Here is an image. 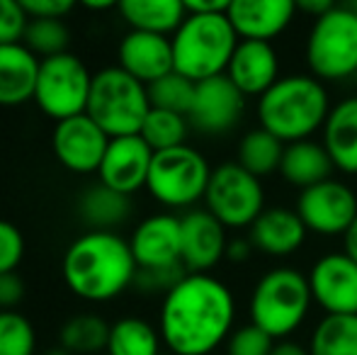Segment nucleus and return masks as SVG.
<instances>
[{
    "mask_svg": "<svg viewBox=\"0 0 357 355\" xmlns=\"http://www.w3.org/2000/svg\"><path fill=\"white\" fill-rule=\"evenodd\" d=\"M231 289L209 273H188L163 294L158 331L173 355H212L234 333Z\"/></svg>",
    "mask_w": 357,
    "mask_h": 355,
    "instance_id": "nucleus-1",
    "label": "nucleus"
},
{
    "mask_svg": "<svg viewBox=\"0 0 357 355\" xmlns=\"http://www.w3.org/2000/svg\"><path fill=\"white\" fill-rule=\"evenodd\" d=\"M66 287L85 302H109L137 282L139 266L129 239L88 229L68 243L61 261Z\"/></svg>",
    "mask_w": 357,
    "mask_h": 355,
    "instance_id": "nucleus-2",
    "label": "nucleus"
},
{
    "mask_svg": "<svg viewBox=\"0 0 357 355\" xmlns=\"http://www.w3.org/2000/svg\"><path fill=\"white\" fill-rule=\"evenodd\" d=\"M328 114V90L314 76H284L258 100L260 127L284 146L311 139Z\"/></svg>",
    "mask_w": 357,
    "mask_h": 355,
    "instance_id": "nucleus-3",
    "label": "nucleus"
},
{
    "mask_svg": "<svg viewBox=\"0 0 357 355\" xmlns=\"http://www.w3.org/2000/svg\"><path fill=\"white\" fill-rule=\"evenodd\" d=\"M170 42H173L175 71L192 83H202L224 76L241 39L231 27L226 13H188L185 22L170 37Z\"/></svg>",
    "mask_w": 357,
    "mask_h": 355,
    "instance_id": "nucleus-4",
    "label": "nucleus"
},
{
    "mask_svg": "<svg viewBox=\"0 0 357 355\" xmlns=\"http://www.w3.org/2000/svg\"><path fill=\"white\" fill-rule=\"evenodd\" d=\"M311 302L314 297L306 275L294 268H273L253 287L248 304L250 324L270 333L275 341H287V336L304 324Z\"/></svg>",
    "mask_w": 357,
    "mask_h": 355,
    "instance_id": "nucleus-5",
    "label": "nucleus"
},
{
    "mask_svg": "<svg viewBox=\"0 0 357 355\" xmlns=\"http://www.w3.org/2000/svg\"><path fill=\"white\" fill-rule=\"evenodd\" d=\"M149 112V86L129 76L124 68L105 66L93 73L85 114L93 117L109 139L139 134Z\"/></svg>",
    "mask_w": 357,
    "mask_h": 355,
    "instance_id": "nucleus-6",
    "label": "nucleus"
},
{
    "mask_svg": "<svg viewBox=\"0 0 357 355\" xmlns=\"http://www.w3.org/2000/svg\"><path fill=\"white\" fill-rule=\"evenodd\" d=\"M306 63L321 83L345 81L357 73V15L348 3L333 5L314 20L306 39Z\"/></svg>",
    "mask_w": 357,
    "mask_h": 355,
    "instance_id": "nucleus-7",
    "label": "nucleus"
},
{
    "mask_svg": "<svg viewBox=\"0 0 357 355\" xmlns=\"http://www.w3.org/2000/svg\"><path fill=\"white\" fill-rule=\"evenodd\" d=\"M212 168L207 158L192 146H175L155 151L151 161L146 190L155 202L170 209H185L204 199Z\"/></svg>",
    "mask_w": 357,
    "mask_h": 355,
    "instance_id": "nucleus-8",
    "label": "nucleus"
},
{
    "mask_svg": "<svg viewBox=\"0 0 357 355\" xmlns=\"http://www.w3.org/2000/svg\"><path fill=\"white\" fill-rule=\"evenodd\" d=\"M90 86H93V73L88 71L80 56L71 52L49 56L39 63L34 103L47 117L61 122L85 112Z\"/></svg>",
    "mask_w": 357,
    "mask_h": 355,
    "instance_id": "nucleus-9",
    "label": "nucleus"
},
{
    "mask_svg": "<svg viewBox=\"0 0 357 355\" xmlns=\"http://www.w3.org/2000/svg\"><path fill=\"white\" fill-rule=\"evenodd\" d=\"M204 209L226 229H250L265 212V190L260 180L238 163H221L212 168Z\"/></svg>",
    "mask_w": 357,
    "mask_h": 355,
    "instance_id": "nucleus-10",
    "label": "nucleus"
},
{
    "mask_svg": "<svg viewBox=\"0 0 357 355\" xmlns=\"http://www.w3.org/2000/svg\"><path fill=\"white\" fill-rule=\"evenodd\" d=\"M296 214L309 232L321 236H343L357 217V197L345 183L331 178L301 190Z\"/></svg>",
    "mask_w": 357,
    "mask_h": 355,
    "instance_id": "nucleus-11",
    "label": "nucleus"
},
{
    "mask_svg": "<svg viewBox=\"0 0 357 355\" xmlns=\"http://www.w3.org/2000/svg\"><path fill=\"white\" fill-rule=\"evenodd\" d=\"M109 146V137L88 114L61 119L54 124L52 149L61 166L73 173H98L102 156Z\"/></svg>",
    "mask_w": 357,
    "mask_h": 355,
    "instance_id": "nucleus-12",
    "label": "nucleus"
},
{
    "mask_svg": "<svg viewBox=\"0 0 357 355\" xmlns=\"http://www.w3.org/2000/svg\"><path fill=\"white\" fill-rule=\"evenodd\" d=\"M309 287L326 314L357 317V263L345 253H328L311 266Z\"/></svg>",
    "mask_w": 357,
    "mask_h": 355,
    "instance_id": "nucleus-13",
    "label": "nucleus"
},
{
    "mask_svg": "<svg viewBox=\"0 0 357 355\" xmlns=\"http://www.w3.org/2000/svg\"><path fill=\"white\" fill-rule=\"evenodd\" d=\"M243 109L245 95L224 73V76L197 83L188 119L190 127L204 134H226L241 122Z\"/></svg>",
    "mask_w": 357,
    "mask_h": 355,
    "instance_id": "nucleus-14",
    "label": "nucleus"
},
{
    "mask_svg": "<svg viewBox=\"0 0 357 355\" xmlns=\"http://www.w3.org/2000/svg\"><path fill=\"white\" fill-rule=\"evenodd\" d=\"M153 149L139 134L109 139V146L98 168V178L105 188L132 197L137 190L146 188Z\"/></svg>",
    "mask_w": 357,
    "mask_h": 355,
    "instance_id": "nucleus-15",
    "label": "nucleus"
},
{
    "mask_svg": "<svg viewBox=\"0 0 357 355\" xmlns=\"http://www.w3.org/2000/svg\"><path fill=\"white\" fill-rule=\"evenodd\" d=\"M129 246L139 270H160L183 263V227L173 214H151L132 232Z\"/></svg>",
    "mask_w": 357,
    "mask_h": 355,
    "instance_id": "nucleus-16",
    "label": "nucleus"
},
{
    "mask_svg": "<svg viewBox=\"0 0 357 355\" xmlns=\"http://www.w3.org/2000/svg\"><path fill=\"white\" fill-rule=\"evenodd\" d=\"M117 56H119L117 66L124 68L137 81H142L144 86H151L158 78L175 71L173 42L165 34L129 29L122 37V42H119Z\"/></svg>",
    "mask_w": 357,
    "mask_h": 355,
    "instance_id": "nucleus-17",
    "label": "nucleus"
},
{
    "mask_svg": "<svg viewBox=\"0 0 357 355\" xmlns=\"http://www.w3.org/2000/svg\"><path fill=\"white\" fill-rule=\"evenodd\" d=\"M183 227V266L188 273H207L226 258V227L207 209H190L180 217Z\"/></svg>",
    "mask_w": 357,
    "mask_h": 355,
    "instance_id": "nucleus-18",
    "label": "nucleus"
},
{
    "mask_svg": "<svg viewBox=\"0 0 357 355\" xmlns=\"http://www.w3.org/2000/svg\"><path fill=\"white\" fill-rule=\"evenodd\" d=\"M296 3L291 0H231L229 22L241 42H273L291 24Z\"/></svg>",
    "mask_w": 357,
    "mask_h": 355,
    "instance_id": "nucleus-19",
    "label": "nucleus"
},
{
    "mask_svg": "<svg viewBox=\"0 0 357 355\" xmlns=\"http://www.w3.org/2000/svg\"><path fill=\"white\" fill-rule=\"evenodd\" d=\"M226 76L248 98H263L280 81V59L268 42H238Z\"/></svg>",
    "mask_w": 357,
    "mask_h": 355,
    "instance_id": "nucleus-20",
    "label": "nucleus"
},
{
    "mask_svg": "<svg viewBox=\"0 0 357 355\" xmlns=\"http://www.w3.org/2000/svg\"><path fill=\"white\" fill-rule=\"evenodd\" d=\"M248 239L253 248L273 258H284L296 253L306 241V232L296 209L287 207H268L255 224L248 229Z\"/></svg>",
    "mask_w": 357,
    "mask_h": 355,
    "instance_id": "nucleus-21",
    "label": "nucleus"
},
{
    "mask_svg": "<svg viewBox=\"0 0 357 355\" xmlns=\"http://www.w3.org/2000/svg\"><path fill=\"white\" fill-rule=\"evenodd\" d=\"M42 59L22 42L0 44V105L17 107L34 98Z\"/></svg>",
    "mask_w": 357,
    "mask_h": 355,
    "instance_id": "nucleus-22",
    "label": "nucleus"
},
{
    "mask_svg": "<svg viewBox=\"0 0 357 355\" xmlns=\"http://www.w3.org/2000/svg\"><path fill=\"white\" fill-rule=\"evenodd\" d=\"M324 146L338 171L357 176V98L340 100L324 124Z\"/></svg>",
    "mask_w": 357,
    "mask_h": 355,
    "instance_id": "nucleus-23",
    "label": "nucleus"
},
{
    "mask_svg": "<svg viewBox=\"0 0 357 355\" xmlns=\"http://www.w3.org/2000/svg\"><path fill=\"white\" fill-rule=\"evenodd\" d=\"M117 10L132 29L165 37H173L188 17L185 0H122Z\"/></svg>",
    "mask_w": 357,
    "mask_h": 355,
    "instance_id": "nucleus-24",
    "label": "nucleus"
},
{
    "mask_svg": "<svg viewBox=\"0 0 357 355\" xmlns=\"http://www.w3.org/2000/svg\"><path fill=\"white\" fill-rule=\"evenodd\" d=\"M333 168L335 166L331 161L324 144H316L311 139H306V142L287 144L280 173H282V178L289 185L306 190L324 183V180H331Z\"/></svg>",
    "mask_w": 357,
    "mask_h": 355,
    "instance_id": "nucleus-25",
    "label": "nucleus"
},
{
    "mask_svg": "<svg viewBox=\"0 0 357 355\" xmlns=\"http://www.w3.org/2000/svg\"><path fill=\"white\" fill-rule=\"evenodd\" d=\"M78 212L88 229L114 232L132 214V199L127 195L114 192V190L105 188L102 183H98L83 192V197L78 202Z\"/></svg>",
    "mask_w": 357,
    "mask_h": 355,
    "instance_id": "nucleus-26",
    "label": "nucleus"
},
{
    "mask_svg": "<svg viewBox=\"0 0 357 355\" xmlns=\"http://www.w3.org/2000/svg\"><path fill=\"white\" fill-rule=\"evenodd\" d=\"M160 331L142 317H122L109 324L107 355H158Z\"/></svg>",
    "mask_w": 357,
    "mask_h": 355,
    "instance_id": "nucleus-27",
    "label": "nucleus"
},
{
    "mask_svg": "<svg viewBox=\"0 0 357 355\" xmlns=\"http://www.w3.org/2000/svg\"><path fill=\"white\" fill-rule=\"evenodd\" d=\"M284 156V144L263 127L250 129L238 144V166L245 168L250 176L268 178L275 171H280Z\"/></svg>",
    "mask_w": 357,
    "mask_h": 355,
    "instance_id": "nucleus-28",
    "label": "nucleus"
},
{
    "mask_svg": "<svg viewBox=\"0 0 357 355\" xmlns=\"http://www.w3.org/2000/svg\"><path fill=\"white\" fill-rule=\"evenodd\" d=\"M311 355H357V317L326 314L309 341Z\"/></svg>",
    "mask_w": 357,
    "mask_h": 355,
    "instance_id": "nucleus-29",
    "label": "nucleus"
},
{
    "mask_svg": "<svg viewBox=\"0 0 357 355\" xmlns=\"http://www.w3.org/2000/svg\"><path fill=\"white\" fill-rule=\"evenodd\" d=\"M109 324L98 314H75L61 326L59 346L73 355H95L107 351Z\"/></svg>",
    "mask_w": 357,
    "mask_h": 355,
    "instance_id": "nucleus-30",
    "label": "nucleus"
},
{
    "mask_svg": "<svg viewBox=\"0 0 357 355\" xmlns=\"http://www.w3.org/2000/svg\"><path fill=\"white\" fill-rule=\"evenodd\" d=\"M190 132V119L185 114L168 112V109L151 107L146 114L139 137L155 151H168L175 146H185V139Z\"/></svg>",
    "mask_w": 357,
    "mask_h": 355,
    "instance_id": "nucleus-31",
    "label": "nucleus"
},
{
    "mask_svg": "<svg viewBox=\"0 0 357 355\" xmlns=\"http://www.w3.org/2000/svg\"><path fill=\"white\" fill-rule=\"evenodd\" d=\"M71 42V29L63 20L54 17H29L27 29H24L22 44L39 59L59 56L68 52Z\"/></svg>",
    "mask_w": 357,
    "mask_h": 355,
    "instance_id": "nucleus-32",
    "label": "nucleus"
},
{
    "mask_svg": "<svg viewBox=\"0 0 357 355\" xmlns=\"http://www.w3.org/2000/svg\"><path fill=\"white\" fill-rule=\"evenodd\" d=\"M195 88H197V83L180 76L178 71L168 73V76L158 78V81L149 86L151 107L168 109V112H178V114H185V117H188L190 109H192Z\"/></svg>",
    "mask_w": 357,
    "mask_h": 355,
    "instance_id": "nucleus-33",
    "label": "nucleus"
},
{
    "mask_svg": "<svg viewBox=\"0 0 357 355\" xmlns=\"http://www.w3.org/2000/svg\"><path fill=\"white\" fill-rule=\"evenodd\" d=\"M37 331L24 314L0 309V355H34Z\"/></svg>",
    "mask_w": 357,
    "mask_h": 355,
    "instance_id": "nucleus-34",
    "label": "nucleus"
},
{
    "mask_svg": "<svg viewBox=\"0 0 357 355\" xmlns=\"http://www.w3.org/2000/svg\"><path fill=\"white\" fill-rule=\"evenodd\" d=\"M275 338L258 328L255 324L234 328L226 341V355H270L275 348Z\"/></svg>",
    "mask_w": 357,
    "mask_h": 355,
    "instance_id": "nucleus-35",
    "label": "nucleus"
},
{
    "mask_svg": "<svg viewBox=\"0 0 357 355\" xmlns=\"http://www.w3.org/2000/svg\"><path fill=\"white\" fill-rule=\"evenodd\" d=\"M24 258V236L13 222L0 219V275L17 273Z\"/></svg>",
    "mask_w": 357,
    "mask_h": 355,
    "instance_id": "nucleus-36",
    "label": "nucleus"
},
{
    "mask_svg": "<svg viewBox=\"0 0 357 355\" xmlns=\"http://www.w3.org/2000/svg\"><path fill=\"white\" fill-rule=\"evenodd\" d=\"M29 15L20 0H0V44L22 42Z\"/></svg>",
    "mask_w": 357,
    "mask_h": 355,
    "instance_id": "nucleus-37",
    "label": "nucleus"
},
{
    "mask_svg": "<svg viewBox=\"0 0 357 355\" xmlns=\"http://www.w3.org/2000/svg\"><path fill=\"white\" fill-rule=\"evenodd\" d=\"M188 275V270L180 263V266L160 268V270H139L137 275V287H142L144 292H163L168 294L180 280Z\"/></svg>",
    "mask_w": 357,
    "mask_h": 355,
    "instance_id": "nucleus-38",
    "label": "nucleus"
},
{
    "mask_svg": "<svg viewBox=\"0 0 357 355\" xmlns=\"http://www.w3.org/2000/svg\"><path fill=\"white\" fill-rule=\"evenodd\" d=\"M29 17H54L63 20L75 8L73 0H20Z\"/></svg>",
    "mask_w": 357,
    "mask_h": 355,
    "instance_id": "nucleus-39",
    "label": "nucleus"
},
{
    "mask_svg": "<svg viewBox=\"0 0 357 355\" xmlns=\"http://www.w3.org/2000/svg\"><path fill=\"white\" fill-rule=\"evenodd\" d=\"M24 297V282L17 273L0 275V309H15Z\"/></svg>",
    "mask_w": 357,
    "mask_h": 355,
    "instance_id": "nucleus-40",
    "label": "nucleus"
},
{
    "mask_svg": "<svg viewBox=\"0 0 357 355\" xmlns=\"http://www.w3.org/2000/svg\"><path fill=\"white\" fill-rule=\"evenodd\" d=\"M185 10L190 15H212V13H226L229 0H185Z\"/></svg>",
    "mask_w": 357,
    "mask_h": 355,
    "instance_id": "nucleus-41",
    "label": "nucleus"
},
{
    "mask_svg": "<svg viewBox=\"0 0 357 355\" xmlns=\"http://www.w3.org/2000/svg\"><path fill=\"white\" fill-rule=\"evenodd\" d=\"M253 253V243L250 239H236V241H229V248H226V258L234 263H243L250 258Z\"/></svg>",
    "mask_w": 357,
    "mask_h": 355,
    "instance_id": "nucleus-42",
    "label": "nucleus"
},
{
    "mask_svg": "<svg viewBox=\"0 0 357 355\" xmlns=\"http://www.w3.org/2000/svg\"><path fill=\"white\" fill-rule=\"evenodd\" d=\"M331 8H333V3H328V0H299V3H296V10L309 13L314 20H319L321 15H326Z\"/></svg>",
    "mask_w": 357,
    "mask_h": 355,
    "instance_id": "nucleus-43",
    "label": "nucleus"
},
{
    "mask_svg": "<svg viewBox=\"0 0 357 355\" xmlns=\"http://www.w3.org/2000/svg\"><path fill=\"white\" fill-rule=\"evenodd\" d=\"M343 253L357 263V217H355V222L350 224L348 232L343 234Z\"/></svg>",
    "mask_w": 357,
    "mask_h": 355,
    "instance_id": "nucleus-44",
    "label": "nucleus"
},
{
    "mask_svg": "<svg viewBox=\"0 0 357 355\" xmlns=\"http://www.w3.org/2000/svg\"><path fill=\"white\" fill-rule=\"evenodd\" d=\"M270 355H311L309 348H304L301 343H294V341H278L273 348Z\"/></svg>",
    "mask_w": 357,
    "mask_h": 355,
    "instance_id": "nucleus-45",
    "label": "nucleus"
},
{
    "mask_svg": "<svg viewBox=\"0 0 357 355\" xmlns=\"http://www.w3.org/2000/svg\"><path fill=\"white\" fill-rule=\"evenodd\" d=\"M83 8H88V10H112L114 3H112V0H83Z\"/></svg>",
    "mask_w": 357,
    "mask_h": 355,
    "instance_id": "nucleus-46",
    "label": "nucleus"
},
{
    "mask_svg": "<svg viewBox=\"0 0 357 355\" xmlns=\"http://www.w3.org/2000/svg\"><path fill=\"white\" fill-rule=\"evenodd\" d=\"M44 355H73V353H68L63 346H56V348H49V351L44 353Z\"/></svg>",
    "mask_w": 357,
    "mask_h": 355,
    "instance_id": "nucleus-47",
    "label": "nucleus"
},
{
    "mask_svg": "<svg viewBox=\"0 0 357 355\" xmlns=\"http://www.w3.org/2000/svg\"><path fill=\"white\" fill-rule=\"evenodd\" d=\"M348 8L353 10V13L357 15V0H353V3H348Z\"/></svg>",
    "mask_w": 357,
    "mask_h": 355,
    "instance_id": "nucleus-48",
    "label": "nucleus"
}]
</instances>
